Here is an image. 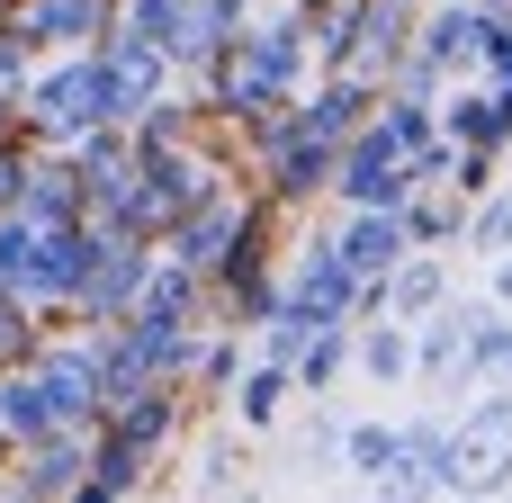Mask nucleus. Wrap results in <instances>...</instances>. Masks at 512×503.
<instances>
[{"mask_svg":"<svg viewBox=\"0 0 512 503\" xmlns=\"http://www.w3.org/2000/svg\"><path fill=\"white\" fill-rule=\"evenodd\" d=\"M288 387H297V378H288V369H279V360H261V369H252V378H243V387H234V414H243V423H270V414H279V396H288Z\"/></svg>","mask_w":512,"mask_h":503,"instance_id":"obj_21","label":"nucleus"},{"mask_svg":"<svg viewBox=\"0 0 512 503\" xmlns=\"http://www.w3.org/2000/svg\"><path fill=\"white\" fill-rule=\"evenodd\" d=\"M441 468H450V423H405L396 459L378 477H360V486H369V503H432L441 495Z\"/></svg>","mask_w":512,"mask_h":503,"instance_id":"obj_9","label":"nucleus"},{"mask_svg":"<svg viewBox=\"0 0 512 503\" xmlns=\"http://www.w3.org/2000/svg\"><path fill=\"white\" fill-rule=\"evenodd\" d=\"M342 459H351V477H378L396 459V423H351L342 432Z\"/></svg>","mask_w":512,"mask_h":503,"instance_id":"obj_22","label":"nucleus"},{"mask_svg":"<svg viewBox=\"0 0 512 503\" xmlns=\"http://www.w3.org/2000/svg\"><path fill=\"white\" fill-rule=\"evenodd\" d=\"M243 503H252V495H243Z\"/></svg>","mask_w":512,"mask_h":503,"instance_id":"obj_30","label":"nucleus"},{"mask_svg":"<svg viewBox=\"0 0 512 503\" xmlns=\"http://www.w3.org/2000/svg\"><path fill=\"white\" fill-rule=\"evenodd\" d=\"M72 503H117V495H108L99 477H81V486H72Z\"/></svg>","mask_w":512,"mask_h":503,"instance_id":"obj_26","label":"nucleus"},{"mask_svg":"<svg viewBox=\"0 0 512 503\" xmlns=\"http://www.w3.org/2000/svg\"><path fill=\"white\" fill-rule=\"evenodd\" d=\"M333 243H342V261H351L360 279H387V270L414 252V234H405V207H351V225H342Z\"/></svg>","mask_w":512,"mask_h":503,"instance_id":"obj_13","label":"nucleus"},{"mask_svg":"<svg viewBox=\"0 0 512 503\" xmlns=\"http://www.w3.org/2000/svg\"><path fill=\"white\" fill-rule=\"evenodd\" d=\"M405 234H414V252H441L450 234H468L459 189H450V180H441V189H414V198H405Z\"/></svg>","mask_w":512,"mask_h":503,"instance_id":"obj_18","label":"nucleus"},{"mask_svg":"<svg viewBox=\"0 0 512 503\" xmlns=\"http://www.w3.org/2000/svg\"><path fill=\"white\" fill-rule=\"evenodd\" d=\"M468 252H486V261H512V189H486V207L468 216Z\"/></svg>","mask_w":512,"mask_h":503,"instance_id":"obj_20","label":"nucleus"},{"mask_svg":"<svg viewBox=\"0 0 512 503\" xmlns=\"http://www.w3.org/2000/svg\"><path fill=\"white\" fill-rule=\"evenodd\" d=\"M81 477H90V441H81V432H45V441H27L18 503H63Z\"/></svg>","mask_w":512,"mask_h":503,"instance_id":"obj_14","label":"nucleus"},{"mask_svg":"<svg viewBox=\"0 0 512 503\" xmlns=\"http://www.w3.org/2000/svg\"><path fill=\"white\" fill-rule=\"evenodd\" d=\"M512 486V396H477L459 423H450V468H441V495H504Z\"/></svg>","mask_w":512,"mask_h":503,"instance_id":"obj_4","label":"nucleus"},{"mask_svg":"<svg viewBox=\"0 0 512 503\" xmlns=\"http://www.w3.org/2000/svg\"><path fill=\"white\" fill-rule=\"evenodd\" d=\"M495 306L512 315V261H495Z\"/></svg>","mask_w":512,"mask_h":503,"instance_id":"obj_27","label":"nucleus"},{"mask_svg":"<svg viewBox=\"0 0 512 503\" xmlns=\"http://www.w3.org/2000/svg\"><path fill=\"white\" fill-rule=\"evenodd\" d=\"M360 270L342 261V243L333 234H315L297 261H288V279H279V306H297V315H315V324H351L360 315Z\"/></svg>","mask_w":512,"mask_h":503,"instance_id":"obj_7","label":"nucleus"},{"mask_svg":"<svg viewBox=\"0 0 512 503\" xmlns=\"http://www.w3.org/2000/svg\"><path fill=\"white\" fill-rule=\"evenodd\" d=\"M9 27L27 36V54H36V45L81 54V45H99V36H108V0H18V18H9Z\"/></svg>","mask_w":512,"mask_h":503,"instance_id":"obj_11","label":"nucleus"},{"mask_svg":"<svg viewBox=\"0 0 512 503\" xmlns=\"http://www.w3.org/2000/svg\"><path fill=\"white\" fill-rule=\"evenodd\" d=\"M333 198H342V207H405V198H414V162H405V144H396L378 117L333 153Z\"/></svg>","mask_w":512,"mask_h":503,"instance_id":"obj_6","label":"nucleus"},{"mask_svg":"<svg viewBox=\"0 0 512 503\" xmlns=\"http://www.w3.org/2000/svg\"><path fill=\"white\" fill-rule=\"evenodd\" d=\"M18 216H27V225H81V180L54 171V162H27V180H18Z\"/></svg>","mask_w":512,"mask_h":503,"instance_id":"obj_16","label":"nucleus"},{"mask_svg":"<svg viewBox=\"0 0 512 503\" xmlns=\"http://www.w3.org/2000/svg\"><path fill=\"white\" fill-rule=\"evenodd\" d=\"M342 360H351V324H324V333H315V342L288 360V378H297L306 396H324V387L342 378Z\"/></svg>","mask_w":512,"mask_h":503,"instance_id":"obj_19","label":"nucleus"},{"mask_svg":"<svg viewBox=\"0 0 512 503\" xmlns=\"http://www.w3.org/2000/svg\"><path fill=\"white\" fill-rule=\"evenodd\" d=\"M18 180H27V162H18V153H0V216L18 207Z\"/></svg>","mask_w":512,"mask_h":503,"instance_id":"obj_25","label":"nucleus"},{"mask_svg":"<svg viewBox=\"0 0 512 503\" xmlns=\"http://www.w3.org/2000/svg\"><path fill=\"white\" fill-rule=\"evenodd\" d=\"M0 108H9V90H0ZM0 126H9V117H0Z\"/></svg>","mask_w":512,"mask_h":503,"instance_id":"obj_29","label":"nucleus"},{"mask_svg":"<svg viewBox=\"0 0 512 503\" xmlns=\"http://www.w3.org/2000/svg\"><path fill=\"white\" fill-rule=\"evenodd\" d=\"M306 45H315V27H306V9L297 18H270V27H243L207 72H216V117H234V126H261V117H279V108H297V81H306Z\"/></svg>","mask_w":512,"mask_h":503,"instance_id":"obj_1","label":"nucleus"},{"mask_svg":"<svg viewBox=\"0 0 512 503\" xmlns=\"http://www.w3.org/2000/svg\"><path fill=\"white\" fill-rule=\"evenodd\" d=\"M27 117H36V135H54V144H81V135L117 126V99H108L99 45H81V54H63L54 72H36V81H27Z\"/></svg>","mask_w":512,"mask_h":503,"instance_id":"obj_3","label":"nucleus"},{"mask_svg":"<svg viewBox=\"0 0 512 503\" xmlns=\"http://www.w3.org/2000/svg\"><path fill=\"white\" fill-rule=\"evenodd\" d=\"M486 36H495V18H486L477 0H450V9H432V18L414 27V54H423L432 72H477Z\"/></svg>","mask_w":512,"mask_h":503,"instance_id":"obj_10","label":"nucleus"},{"mask_svg":"<svg viewBox=\"0 0 512 503\" xmlns=\"http://www.w3.org/2000/svg\"><path fill=\"white\" fill-rule=\"evenodd\" d=\"M315 9H360V0H306V18H315Z\"/></svg>","mask_w":512,"mask_h":503,"instance_id":"obj_28","label":"nucleus"},{"mask_svg":"<svg viewBox=\"0 0 512 503\" xmlns=\"http://www.w3.org/2000/svg\"><path fill=\"white\" fill-rule=\"evenodd\" d=\"M369 117H378V81H360V72H333V81L306 90V108H297V126L324 135V144H351Z\"/></svg>","mask_w":512,"mask_h":503,"instance_id":"obj_12","label":"nucleus"},{"mask_svg":"<svg viewBox=\"0 0 512 503\" xmlns=\"http://www.w3.org/2000/svg\"><path fill=\"white\" fill-rule=\"evenodd\" d=\"M441 135H450L459 153H504L512 144V99H495L486 81L459 90V99H441Z\"/></svg>","mask_w":512,"mask_h":503,"instance_id":"obj_15","label":"nucleus"},{"mask_svg":"<svg viewBox=\"0 0 512 503\" xmlns=\"http://www.w3.org/2000/svg\"><path fill=\"white\" fill-rule=\"evenodd\" d=\"M351 351H360V369H369L378 387L414 378V324H396V315H369V324L351 333Z\"/></svg>","mask_w":512,"mask_h":503,"instance_id":"obj_17","label":"nucleus"},{"mask_svg":"<svg viewBox=\"0 0 512 503\" xmlns=\"http://www.w3.org/2000/svg\"><path fill=\"white\" fill-rule=\"evenodd\" d=\"M144 270H153V243H144V234H126V225H90V270H81L72 306H81L90 324H126Z\"/></svg>","mask_w":512,"mask_h":503,"instance_id":"obj_5","label":"nucleus"},{"mask_svg":"<svg viewBox=\"0 0 512 503\" xmlns=\"http://www.w3.org/2000/svg\"><path fill=\"white\" fill-rule=\"evenodd\" d=\"M108 414L99 387V342H54L36 351V369H18L0 387V432L9 441H45V432H90Z\"/></svg>","mask_w":512,"mask_h":503,"instance_id":"obj_2","label":"nucleus"},{"mask_svg":"<svg viewBox=\"0 0 512 503\" xmlns=\"http://www.w3.org/2000/svg\"><path fill=\"white\" fill-rule=\"evenodd\" d=\"M477 72H486V90H495V99H512V18H495V36H486Z\"/></svg>","mask_w":512,"mask_h":503,"instance_id":"obj_23","label":"nucleus"},{"mask_svg":"<svg viewBox=\"0 0 512 503\" xmlns=\"http://www.w3.org/2000/svg\"><path fill=\"white\" fill-rule=\"evenodd\" d=\"M9 351H27V324H18V297L0 288V360H9Z\"/></svg>","mask_w":512,"mask_h":503,"instance_id":"obj_24","label":"nucleus"},{"mask_svg":"<svg viewBox=\"0 0 512 503\" xmlns=\"http://www.w3.org/2000/svg\"><path fill=\"white\" fill-rule=\"evenodd\" d=\"M243 225H252V198H243L234 180H216V189H207V198H198V207H189L162 243H171V261H180V270L216 279V261L234 252V234H243Z\"/></svg>","mask_w":512,"mask_h":503,"instance_id":"obj_8","label":"nucleus"}]
</instances>
